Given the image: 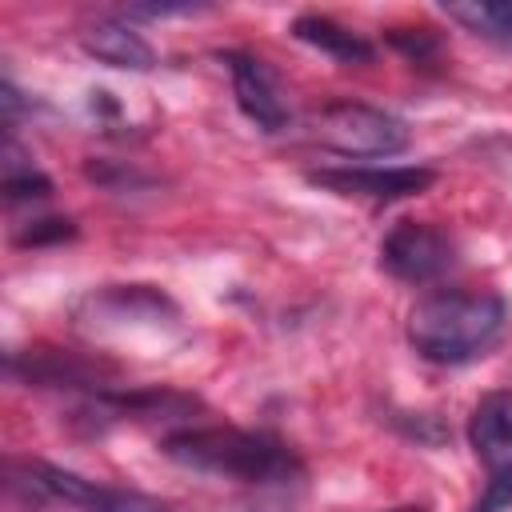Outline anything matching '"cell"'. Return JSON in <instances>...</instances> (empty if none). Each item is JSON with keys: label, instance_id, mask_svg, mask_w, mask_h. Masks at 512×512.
Returning <instances> with one entry per match:
<instances>
[{"label": "cell", "instance_id": "7c38bea8", "mask_svg": "<svg viewBox=\"0 0 512 512\" xmlns=\"http://www.w3.org/2000/svg\"><path fill=\"white\" fill-rule=\"evenodd\" d=\"M52 192V180L16 148V140H4V196L8 200H44Z\"/></svg>", "mask_w": 512, "mask_h": 512}, {"label": "cell", "instance_id": "9c48e42d", "mask_svg": "<svg viewBox=\"0 0 512 512\" xmlns=\"http://www.w3.org/2000/svg\"><path fill=\"white\" fill-rule=\"evenodd\" d=\"M84 52L96 56L100 64H112V68H124V72H148L156 64V52L152 44L124 20H96L84 36H80Z\"/></svg>", "mask_w": 512, "mask_h": 512}, {"label": "cell", "instance_id": "7a4b0ae2", "mask_svg": "<svg viewBox=\"0 0 512 512\" xmlns=\"http://www.w3.org/2000/svg\"><path fill=\"white\" fill-rule=\"evenodd\" d=\"M504 324H508V304L500 292L440 288L412 304L404 332L420 360L468 364L500 340Z\"/></svg>", "mask_w": 512, "mask_h": 512}, {"label": "cell", "instance_id": "52a82bcc", "mask_svg": "<svg viewBox=\"0 0 512 512\" xmlns=\"http://www.w3.org/2000/svg\"><path fill=\"white\" fill-rule=\"evenodd\" d=\"M316 188H328L336 196H364V200H408L436 184V172L424 164L404 168H316L308 172Z\"/></svg>", "mask_w": 512, "mask_h": 512}, {"label": "cell", "instance_id": "ba28073f", "mask_svg": "<svg viewBox=\"0 0 512 512\" xmlns=\"http://www.w3.org/2000/svg\"><path fill=\"white\" fill-rule=\"evenodd\" d=\"M216 60L228 68L232 76V96H236V108L260 128V132H284L288 128V108H284V96L268 72L264 60H256L252 52H216Z\"/></svg>", "mask_w": 512, "mask_h": 512}, {"label": "cell", "instance_id": "277c9868", "mask_svg": "<svg viewBox=\"0 0 512 512\" xmlns=\"http://www.w3.org/2000/svg\"><path fill=\"white\" fill-rule=\"evenodd\" d=\"M468 444L488 472L484 496L472 512H508L512 508V392H484L468 416Z\"/></svg>", "mask_w": 512, "mask_h": 512}, {"label": "cell", "instance_id": "4fadbf2b", "mask_svg": "<svg viewBox=\"0 0 512 512\" xmlns=\"http://www.w3.org/2000/svg\"><path fill=\"white\" fill-rule=\"evenodd\" d=\"M388 44L392 48H400L408 60H416V64H428L436 52H440V36L432 32V28H392L388 32Z\"/></svg>", "mask_w": 512, "mask_h": 512}, {"label": "cell", "instance_id": "8fae6325", "mask_svg": "<svg viewBox=\"0 0 512 512\" xmlns=\"http://www.w3.org/2000/svg\"><path fill=\"white\" fill-rule=\"evenodd\" d=\"M448 20L492 36V40H512V0H468V4H444Z\"/></svg>", "mask_w": 512, "mask_h": 512}, {"label": "cell", "instance_id": "5bb4252c", "mask_svg": "<svg viewBox=\"0 0 512 512\" xmlns=\"http://www.w3.org/2000/svg\"><path fill=\"white\" fill-rule=\"evenodd\" d=\"M76 236V224L64 220V216H48V220H32L28 228L16 232V244L20 248H40V244H60V240H72Z\"/></svg>", "mask_w": 512, "mask_h": 512}, {"label": "cell", "instance_id": "6da1fadb", "mask_svg": "<svg viewBox=\"0 0 512 512\" xmlns=\"http://www.w3.org/2000/svg\"><path fill=\"white\" fill-rule=\"evenodd\" d=\"M160 452L180 468L240 480V484H292L304 476L300 456L280 436L232 428V424L176 428L160 440Z\"/></svg>", "mask_w": 512, "mask_h": 512}, {"label": "cell", "instance_id": "5b68a950", "mask_svg": "<svg viewBox=\"0 0 512 512\" xmlns=\"http://www.w3.org/2000/svg\"><path fill=\"white\" fill-rule=\"evenodd\" d=\"M24 484L44 492V496H56L80 512H172L164 500L148 496V492H136V488H116V484H100V480H88L72 468H60V464H48V460H24Z\"/></svg>", "mask_w": 512, "mask_h": 512}, {"label": "cell", "instance_id": "9a60e30c", "mask_svg": "<svg viewBox=\"0 0 512 512\" xmlns=\"http://www.w3.org/2000/svg\"><path fill=\"white\" fill-rule=\"evenodd\" d=\"M388 512H424V504H404V508H388Z\"/></svg>", "mask_w": 512, "mask_h": 512}, {"label": "cell", "instance_id": "3957f363", "mask_svg": "<svg viewBox=\"0 0 512 512\" xmlns=\"http://www.w3.org/2000/svg\"><path fill=\"white\" fill-rule=\"evenodd\" d=\"M312 136L340 156H392L408 148V124L364 100H328L312 112Z\"/></svg>", "mask_w": 512, "mask_h": 512}, {"label": "cell", "instance_id": "8992f818", "mask_svg": "<svg viewBox=\"0 0 512 512\" xmlns=\"http://www.w3.org/2000/svg\"><path fill=\"white\" fill-rule=\"evenodd\" d=\"M456 264V244L444 228L424 220H400L380 240V268L404 284L440 280Z\"/></svg>", "mask_w": 512, "mask_h": 512}, {"label": "cell", "instance_id": "30bf717a", "mask_svg": "<svg viewBox=\"0 0 512 512\" xmlns=\"http://www.w3.org/2000/svg\"><path fill=\"white\" fill-rule=\"evenodd\" d=\"M292 36H296L300 44H308V48H316V52L340 60V64H372V56H376L372 40H364L360 32H352V28H344L340 20L320 16V12L296 16V20H292Z\"/></svg>", "mask_w": 512, "mask_h": 512}]
</instances>
